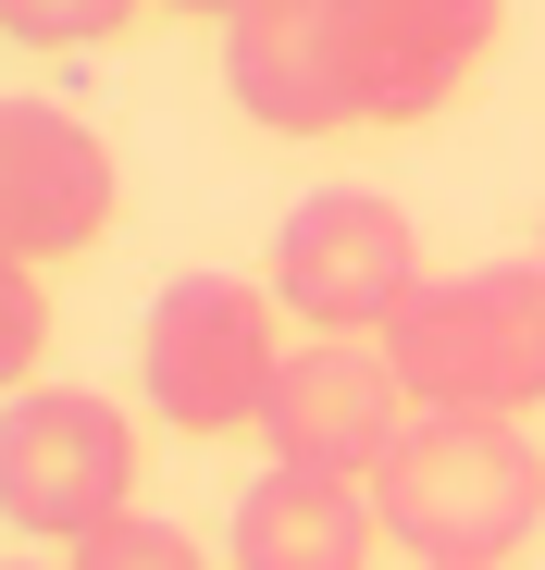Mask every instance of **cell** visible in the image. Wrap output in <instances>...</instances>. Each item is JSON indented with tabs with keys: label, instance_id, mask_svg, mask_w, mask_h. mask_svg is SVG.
Instances as JSON below:
<instances>
[{
	"label": "cell",
	"instance_id": "obj_1",
	"mask_svg": "<svg viewBox=\"0 0 545 570\" xmlns=\"http://www.w3.org/2000/svg\"><path fill=\"white\" fill-rule=\"evenodd\" d=\"M373 509L422 570H508L521 533L545 521V446L484 410H422L373 471Z\"/></svg>",
	"mask_w": 545,
	"mask_h": 570
},
{
	"label": "cell",
	"instance_id": "obj_2",
	"mask_svg": "<svg viewBox=\"0 0 545 570\" xmlns=\"http://www.w3.org/2000/svg\"><path fill=\"white\" fill-rule=\"evenodd\" d=\"M385 360L422 410H484V422L545 410V261L422 273V298L385 323Z\"/></svg>",
	"mask_w": 545,
	"mask_h": 570
},
{
	"label": "cell",
	"instance_id": "obj_3",
	"mask_svg": "<svg viewBox=\"0 0 545 570\" xmlns=\"http://www.w3.org/2000/svg\"><path fill=\"white\" fill-rule=\"evenodd\" d=\"M272 372H286L272 285H248V273H174L137 323V385L174 434H260Z\"/></svg>",
	"mask_w": 545,
	"mask_h": 570
},
{
	"label": "cell",
	"instance_id": "obj_4",
	"mask_svg": "<svg viewBox=\"0 0 545 570\" xmlns=\"http://www.w3.org/2000/svg\"><path fill=\"white\" fill-rule=\"evenodd\" d=\"M137 509V422L87 385H26L0 410V521L38 546H87Z\"/></svg>",
	"mask_w": 545,
	"mask_h": 570
},
{
	"label": "cell",
	"instance_id": "obj_5",
	"mask_svg": "<svg viewBox=\"0 0 545 570\" xmlns=\"http://www.w3.org/2000/svg\"><path fill=\"white\" fill-rule=\"evenodd\" d=\"M422 298V236L397 199L373 186H310V199L272 224V311L310 335H385Z\"/></svg>",
	"mask_w": 545,
	"mask_h": 570
},
{
	"label": "cell",
	"instance_id": "obj_6",
	"mask_svg": "<svg viewBox=\"0 0 545 570\" xmlns=\"http://www.w3.org/2000/svg\"><path fill=\"white\" fill-rule=\"evenodd\" d=\"M409 422H422V397L397 385L385 335H310V347H286V372H272V410H260L272 471H335V484L385 471Z\"/></svg>",
	"mask_w": 545,
	"mask_h": 570
},
{
	"label": "cell",
	"instance_id": "obj_7",
	"mask_svg": "<svg viewBox=\"0 0 545 570\" xmlns=\"http://www.w3.org/2000/svg\"><path fill=\"white\" fill-rule=\"evenodd\" d=\"M112 199H125V174H112V137L100 125H75L62 100H13V112H0V248H13L26 273L100 248L112 236Z\"/></svg>",
	"mask_w": 545,
	"mask_h": 570
},
{
	"label": "cell",
	"instance_id": "obj_8",
	"mask_svg": "<svg viewBox=\"0 0 545 570\" xmlns=\"http://www.w3.org/2000/svg\"><path fill=\"white\" fill-rule=\"evenodd\" d=\"M224 100L260 137H347L359 75H347V0H248L224 26Z\"/></svg>",
	"mask_w": 545,
	"mask_h": 570
},
{
	"label": "cell",
	"instance_id": "obj_9",
	"mask_svg": "<svg viewBox=\"0 0 545 570\" xmlns=\"http://www.w3.org/2000/svg\"><path fill=\"white\" fill-rule=\"evenodd\" d=\"M508 0H347V75H359V125H422L472 87L496 50Z\"/></svg>",
	"mask_w": 545,
	"mask_h": 570
},
{
	"label": "cell",
	"instance_id": "obj_10",
	"mask_svg": "<svg viewBox=\"0 0 545 570\" xmlns=\"http://www.w3.org/2000/svg\"><path fill=\"white\" fill-rule=\"evenodd\" d=\"M373 484H335V471H260L236 497V570H373Z\"/></svg>",
	"mask_w": 545,
	"mask_h": 570
},
{
	"label": "cell",
	"instance_id": "obj_11",
	"mask_svg": "<svg viewBox=\"0 0 545 570\" xmlns=\"http://www.w3.org/2000/svg\"><path fill=\"white\" fill-rule=\"evenodd\" d=\"M149 0H0V38L13 50H112Z\"/></svg>",
	"mask_w": 545,
	"mask_h": 570
},
{
	"label": "cell",
	"instance_id": "obj_12",
	"mask_svg": "<svg viewBox=\"0 0 545 570\" xmlns=\"http://www.w3.org/2000/svg\"><path fill=\"white\" fill-rule=\"evenodd\" d=\"M62 570H211V558L187 546V521H149V509H125V521H100L87 546H62Z\"/></svg>",
	"mask_w": 545,
	"mask_h": 570
},
{
	"label": "cell",
	"instance_id": "obj_13",
	"mask_svg": "<svg viewBox=\"0 0 545 570\" xmlns=\"http://www.w3.org/2000/svg\"><path fill=\"white\" fill-rule=\"evenodd\" d=\"M38 335H50V311H38V273L13 261V273H0V372H13V397H26V372H38Z\"/></svg>",
	"mask_w": 545,
	"mask_h": 570
},
{
	"label": "cell",
	"instance_id": "obj_14",
	"mask_svg": "<svg viewBox=\"0 0 545 570\" xmlns=\"http://www.w3.org/2000/svg\"><path fill=\"white\" fill-rule=\"evenodd\" d=\"M149 13H211V26H236L248 0H149Z\"/></svg>",
	"mask_w": 545,
	"mask_h": 570
},
{
	"label": "cell",
	"instance_id": "obj_15",
	"mask_svg": "<svg viewBox=\"0 0 545 570\" xmlns=\"http://www.w3.org/2000/svg\"><path fill=\"white\" fill-rule=\"evenodd\" d=\"M533 261H545V248H533Z\"/></svg>",
	"mask_w": 545,
	"mask_h": 570
}]
</instances>
